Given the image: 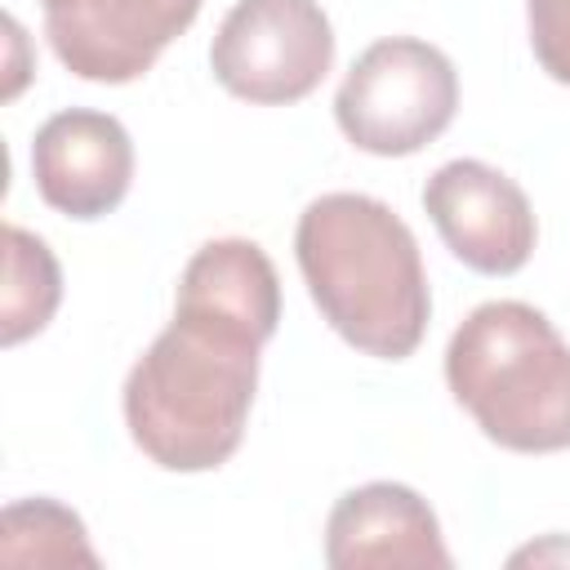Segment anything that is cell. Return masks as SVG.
<instances>
[{
  "label": "cell",
  "instance_id": "6da1fadb",
  "mask_svg": "<svg viewBox=\"0 0 570 570\" xmlns=\"http://www.w3.org/2000/svg\"><path fill=\"white\" fill-rule=\"evenodd\" d=\"M312 303L356 352L405 361L428 330L432 294L414 232L392 205L361 191L316 196L294 227Z\"/></svg>",
  "mask_w": 570,
  "mask_h": 570
},
{
  "label": "cell",
  "instance_id": "7a4b0ae2",
  "mask_svg": "<svg viewBox=\"0 0 570 570\" xmlns=\"http://www.w3.org/2000/svg\"><path fill=\"white\" fill-rule=\"evenodd\" d=\"M263 343L174 312L125 379L134 445L165 472L223 468L245 436Z\"/></svg>",
  "mask_w": 570,
  "mask_h": 570
},
{
  "label": "cell",
  "instance_id": "3957f363",
  "mask_svg": "<svg viewBox=\"0 0 570 570\" xmlns=\"http://www.w3.org/2000/svg\"><path fill=\"white\" fill-rule=\"evenodd\" d=\"M445 383L494 445L570 450V343L539 307L517 298L472 307L445 347Z\"/></svg>",
  "mask_w": 570,
  "mask_h": 570
},
{
  "label": "cell",
  "instance_id": "277c9868",
  "mask_svg": "<svg viewBox=\"0 0 570 570\" xmlns=\"http://www.w3.org/2000/svg\"><path fill=\"white\" fill-rule=\"evenodd\" d=\"M459 107L454 62L419 40H374L343 76L334 94V120L352 147L370 156H414L441 138Z\"/></svg>",
  "mask_w": 570,
  "mask_h": 570
},
{
  "label": "cell",
  "instance_id": "5b68a950",
  "mask_svg": "<svg viewBox=\"0 0 570 570\" xmlns=\"http://www.w3.org/2000/svg\"><path fill=\"white\" fill-rule=\"evenodd\" d=\"M209 67L232 98L289 107L334 67V27L316 0H236L214 31Z\"/></svg>",
  "mask_w": 570,
  "mask_h": 570
},
{
  "label": "cell",
  "instance_id": "8992f818",
  "mask_svg": "<svg viewBox=\"0 0 570 570\" xmlns=\"http://www.w3.org/2000/svg\"><path fill=\"white\" fill-rule=\"evenodd\" d=\"M196 13L200 0H53L45 9V36L71 76L129 85L151 71Z\"/></svg>",
  "mask_w": 570,
  "mask_h": 570
},
{
  "label": "cell",
  "instance_id": "52a82bcc",
  "mask_svg": "<svg viewBox=\"0 0 570 570\" xmlns=\"http://www.w3.org/2000/svg\"><path fill=\"white\" fill-rule=\"evenodd\" d=\"M423 209L445 249L481 276H512L534 254L539 227L525 191L485 160L441 165L423 187Z\"/></svg>",
  "mask_w": 570,
  "mask_h": 570
},
{
  "label": "cell",
  "instance_id": "ba28073f",
  "mask_svg": "<svg viewBox=\"0 0 570 570\" xmlns=\"http://www.w3.org/2000/svg\"><path fill=\"white\" fill-rule=\"evenodd\" d=\"M31 174L49 209L89 223L125 200L134 183V142L116 116L67 107L36 129Z\"/></svg>",
  "mask_w": 570,
  "mask_h": 570
},
{
  "label": "cell",
  "instance_id": "9c48e42d",
  "mask_svg": "<svg viewBox=\"0 0 570 570\" xmlns=\"http://www.w3.org/2000/svg\"><path fill=\"white\" fill-rule=\"evenodd\" d=\"M325 561L334 570L365 566H454L428 499L401 481L347 490L325 521Z\"/></svg>",
  "mask_w": 570,
  "mask_h": 570
},
{
  "label": "cell",
  "instance_id": "30bf717a",
  "mask_svg": "<svg viewBox=\"0 0 570 570\" xmlns=\"http://www.w3.org/2000/svg\"><path fill=\"white\" fill-rule=\"evenodd\" d=\"M174 312L200 316V321L236 330V334H245L254 343H267L276 334V321H281L276 267L245 236L209 240L187 258Z\"/></svg>",
  "mask_w": 570,
  "mask_h": 570
},
{
  "label": "cell",
  "instance_id": "8fae6325",
  "mask_svg": "<svg viewBox=\"0 0 570 570\" xmlns=\"http://www.w3.org/2000/svg\"><path fill=\"white\" fill-rule=\"evenodd\" d=\"M62 298L58 258L40 236L9 223L4 227V289H0V343L18 347L22 338L40 334Z\"/></svg>",
  "mask_w": 570,
  "mask_h": 570
},
{
  "label": "cell",
  "instance_id": "7c38bea8",
  "mask_svg": "<svg viewBox=\"0 0 570 570\" xmlns=\"http://www.w3.org/2000/svg\"><path fill=\"white\" fill-rule=\"evenodd\" d=\"M0 561L9 566H98L85 521L58 499H18L0 517Z\"/></svg>",
  "mask_w": 570,
  "mask_h": 570
},
{
  "label": "cell",
  "instance_id": "4fadbf2b",
  "mask_svg": "<svg viewBox=\"0 0 570 570\" xmlns=\"http://www.w3.org/2000/svg\"><path fill=\"white\" fill-rule=\"evenodd\" d=\"M525 22L539 67L557 85H570V0H525Z\"/></svg>",
  "mask_w": 570,
  "mask_h": 570
},
{
  "label": "cell",
  "instance_id": "5bb4252c",
  "mask_svg": "<svg viewBox=\"0 0 570 570\" xmlns=\"http://www.w3.org/2000/svg\"><path fill=\"white\" fill-rule=\"evenodd\" d=\"M40 4H45V9H49V4H53V0H40Z\"/></svg>",
  "mask_w": 570,
  "mask_h": 570
}]
</instances>
